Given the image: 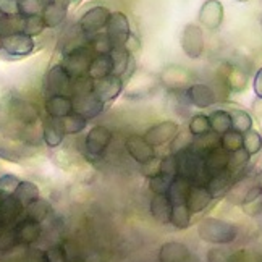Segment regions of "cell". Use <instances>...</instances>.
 Returning a JSON list of instances; mask_svg holds the SVG:
<instances>
[{
  "label": "cell",
  "mask_w": 262,
  "mask_h": 262,
  "mask_svg": "<svg viewBox=\"0 0 262 262\" xmlns=\"http://www.w3.org/2000/svg\"><path fill=\"white\" fill-rule=\"evenodd\" d=\"M231 185H233L231 183V173L228 170H225V172H222L219 175L210 177L206 188L209 189V193L212 194V198H219V196H225Z\"/></svg>",
  "instance_id": "30"
},
{
  "label": "cell",
  "mask_w": 262,
  "mask_h": 262,
  "mask_svg": "<svg viewBox=\"0 0 262 262\" xmlns=\"http://www.w3.org/2000/svg\"><path fill=\"white\" fill-rule=\"evenodd\" d=\"M178 133H180V126L177 122H173V120H164V122H159L147 128L143 138L152 147H159L173 141Z\"/></svg>",
  "instance_id": "10"
},
{
  "label": "cell",
  "mask_w": 262,
  "mask_h": 262,
  "mask_svg": "<svg viewBox=\"0 0 262 262\" xmlns=\"http://www.w3.org/2000/svg\"><path fill=\"white\" fill-rule=\"evenodd\" d=\"M114 135L112 129L104 126V125H96L93 126L84 138V149L86 154L93 159H100L102 154L107 150L110 141H112Z\"/></svg>",
  "instance_id": "4"
},
{
  "label": "cell",
  "mask_w": 262,
  "mask_h": 262,
  "mask_svg": "<svg viewBox=\"0 0 262 262\" xmlns=\"http://www.w3.org/2000/svg\"><path fill=\"white\" fill-rule=\"evenodd\" d=\"M15 230V235H16V239H18V245L21 246H29L36 243L42 233V227H41V222H36V220H31V219H23L19 220L16 227L13 228Z\"/></svg>",
  "instance_id": "18"
},
{
  "label": "cell",
  "mask_w": 262,
  "mask_h": 262,
  "mask_svg": "<svg viewBox=\"0 0 262 262\" xmlns=\"http://www.w3.org/2000/svg\"><path fill=\"white\" fill-rule=\"evenodd\" d=\"M254 108H256L257 115H260V117H262V99H257V100H256Z\"/></svg>",
  "instance_id": "56"
},
{
  "label": "cell",
  "mask_w": 262,
  "mask_h": 262,
  "mask_svg": "<svg viewBox=\"0 0 262 262\" xmlns=\"http://www.w3.org/2000/svg\"><path fill=\"white\" fill-rule=\"evenodd\" d=\"M160 175H164L170 180H173L178 175V159L175 154H168L160 159Z\"/></svg>",
  "instance_id": "44"
},
{
  "label": "cell",
  "mask_w": 262,
  "mask_h": 262,
  "mask_svg": "<svg viewBox=\"0 0 262 262\" xmlns=\"http://www.w3.org/2000/svg\"><path fill=\"white\" fill-rule=\"evenodd\" d=\"M170 183H172V180L159 173L149 178V189L152 191L154 194H167Z\"/></svg>",
  "instance_id": "46"
},
{
  "label": "cell",
  "mask_w": 262,
  "mask_h": 262,
  "mask_svg": "<svg viewBox=\"0 0 262 262\" xmlns=\"http://www.w3.org/2000/svg\"><path fill=\"white\" fill-rule=\"evenodd\" d=\"M42 88L46 96H54V94H70V88H72V78L68 76L65 68L57 63L52 65L47 73L44 75Z\"/></svg>",
  "instance_id": "6"
},
{
  "label": "cell",
  "mask_w": 262,
  "mask_h": 262,
  "mask_svg": "<svg viewBox=\"0 0 262 262\" xmlns=\"http://www.w3.org/2000/svg\"><path fill=\"white\" fill-rule=\"evenodd\" d=\"M159 167H160V159L154 157L152 160H149L147 164H144V165H143V173H144L147 178L154 177V175H159V173H160Z\"/></svg>",
  "instance_id": "51"
},
{
  "label": "cell",
  "mask_w": 262,
  "mask_h": 262,
  "mask_svg": "<svg viewBox=\"0 0 262 262\" xmlns=\"http://www.w3.org/2000/svg\"><path fill=\"white\" fill-rule=\"evenodd\" d=\"M172 207L173 204L170 203L167 194H154L150 199L149 210L150 215L156 219L159 224H170V215H172Z\"/></svg>",
  "instance_id": "25"
},
{
  "label": "cell",
  "mask_w": 262,
  "mask_h": 262,
  "mask_svg": "<svg viewBox=\"0 0 262 262\" xmlns=\"http://www.w3.org/2000/svg\"><path fill=\"white\" fill-rule=\"evenodd\" d=\"M42 141L44 144L50 149H55L60 144L63 143L65 139V133L62 129V125H60V120L58 118H52V117H46L42 120Z\"/></svg>",
  "instance_id": "21"
},
{
  "label": "cell",
  "mask_w": 262,
  "mask_h": 262,
  "mask_svg": "<svg viewBox=\"0 0 262 262\" xmlns=\"http://www.w3.org/2000/svg\"><path fill=\"white\" fill-rule=\"evenodd\" d=\"M189 189H191V181L188 178H185V177L177 175L172 180V183H170V188L167 191V196L170 199V203H172L173 206H177V204H185Z\"/></svg>",
  "instance_id": "27"
},
{
  "label": "cell",
  "mask_w": 262,
  "mask_h": 262,
  "mask_svg": "<svg viewBox=\"0 0 262 262\" xmlns=\"http://www.w3.org/2000/svg\"><path fill=\"white\" fill-rule=\"evenodd\" d=\"M58 120H60V125H62V129H63L65 136L79 135L88 126V120L83 118L81 115L75 114V112L67 115V117H63V118H58Z\"/></svg>",
  "instance_id": "33"
},
{
  "label": "cell",
  "mask_w": 262,
  "mask_h": 262,
  "mask_svg": "<svg viewBox=\"0 0 262 262\" xmlns=\"http://www.w3.org/2000/svg\"><path fill=\"white\" fill-rule=\"evenodd\" d=\"M25 210L23 204L15 196H5L0 201V217H2L4 224H10V222H15L21 212Z\"/></svg>",
  "instance_id": "28"
},
{
  "label": "cell",
  "mask_w": 262,
  "mask_h": 262,
  "mask_svg": "<svg viewBox=\"0 0 262 262\" xmlns=\"http://www.w3.org/2000/svg\"><path fill=\"white\" fill-rule=\"evenodd\" d=\"M21 183L16 175L12 173H5L0 177V196L5 198V196H13V193L16 191L18 185Z\"/></svg>",
  "instance_id": "45"
},
{
  "label": "cell",
  "mask_w": 262,
  "mask_h": 262,
  "mask_svg": "<svg viewBox=\"0 0 262 262\" xmlns=\"http://www.w3.org/2000/svg\"><path fill=\"white\" fill-rule=\"evenodd\" d=\"M220 147L227 150L228 154L243 147V133L235 129H228L224 135H220Z\"/></svg>",
  "instance_id": "38"
},
{
  "label": "cell",
  "mask_w": 262,
  "mask_h": 262,
  "mask_svg": "<svg viewBox=\"0 0 262 262\" xmlns=\"http://www.w3.org/2000/svg\"><path fill=\"white\" fill-rule=\"evenodd\" d=\"M181 49L188 58H199L204 54V33L203 28L196 23H189L181 33Z\"/></svg>",
  "instance_id": "7"
},
{
  "label": "cell",
  "mask_w": 262,
  "mask_h": 262,
  "mask_svg": "<svg viewBox=\"0 0 262 262\" xmlns=\"http://www.w3.org/2000/svg\"><path fill=\"white\" fill-rule=\"evenodd\" d=\"M125 147L128 150V154L131 156V159L135 160V162L144 165L147 164L149 160H152L156 157V150L154 147L150 146L147 141L141 136V135H129L126 139H125Z\"/></svg>",
  "instance_id": "13"
},
{
  "label": "cell",
  "mask_w": 262,
  "mask_h": 262,
  "mask_svg": "<svg viewBox=\"0 0 262 262\" xmlns=\"http://www.w3.org/2000/svg\"><path fill=\"white\" fill-rule=\"evenodd\" d=\"M243 149L249 156H256L262 150V135L256 129H249L243 133Z\"/></svg>",
  "instance_id": "40"
},
{
  "label": "cell",
  "mask_w": 262,
  "mask_h": 262,
  "mask_svg": "<svg viewBox=\"0 0 262 262\" xmlns=\"http://www.w3.org/2000/svg\"><path fill=\"white\" fill-rule=\"evenodd\" d=\"M47 2H54V4H58V5H63V7H70L72 4V0H47Z\"/></svg>",
  "instance_id": "55"
},
{
  "label": "cell",
  "mask_w": 262,
  "mask_h": 262,
  "mask_svg": "<svg viewBox=\"0 0 262 262\" xmlns=\"http://www.w3.org/2000/svg\"><path fill=\"white\" fill-rule=\"evenodd\" d=\"M260 25H262V13H260Z\"/></svg>",
  "instance_id": "61"
},
{
  "label": "cell",
  "mask_w": 262,
  "mask_h": 262,
  "mask_svg": "<svg viewBox=\"0 0 262 262\" xmlns=\"http://www.w3.org/2000/svg\"><path fill=\"white\" fill-rule=\"evenodd\" d=\"M191 214L186 204H177L172 207V215H170V224L178 230H186L191 225Z\"/></svg>",
  "instance_id": "36"
},
{
  "label": "cell",
  "mask_w": 262,
  "mask_h": 262,
  "mask_svg": "<svg viewBox=\"0 0 262 262\" xmlns=\"http://www.w3.org/2000/svg\"><path fill=\"white\" fill-rule=\"evenodd\" d=\"M105 34L112 47H125L128 36L131 34L129 19L123 12H112L105 25Z\"/></svg>",
  "instance_id": "5"
},
{
  "label": "cell",
  "mask_w": 262,
  "mask_h": 262,
  "mask_svg": "<svg viewBox=\"0 0 262 262\" xmlns=\"http://www.w3.org/2000/svg\"><path fill=\"white\" fill-rule=\"evenodd\" d=\"M125 49L128 50V52H129L131 55L138 54V52H139V49H141L139 37H138L136 34L131 33V34L128 36V39H126V42H125Z\"/></svg>",
  "instance_id": "52"
},
{
  "label": "cell",
  "mask_w": 262,
  "mask_h": 262,
  "mask_svg": "<svg viewBox=\"0 0 262 262\" xmlns=\"http://www.w3.org/2000/svg\"><path fill=\"white\" fill-rule=\"evenodd\" d=\"M67 15H68V8L63 5L54 4V2H46L44 10L41 13L46 23V28L49 29H55L58 26H62L67 19Z\"/></svg>",
  "instance_id": "26"
},
{
  "label": "cell",
  "mask_w": 262,
  "mask_h": 262,
  "mask_svg": "<svg viewBox=\"0 0 262 262\" xmlns=\"http://www.w3.org/2000/svg\"><path fill=\"white\" fill-rule=\"evenodd\" d=\"M0 201H2V196H0Z\"/></svg>",
  "instance_id": "63"
},
{
  "label": "cell",
  "mask_w": 262,
  "mask_h": 262,
  "mask_svg": "<svg viewBox=\"0 0 262 262\" xmlns=\"http://www.w3.org/2000/svg\"><path fill=\"white\" fill-rule=\"evenodd\" d=\"M36 41L34 37L25 33H13L2 37V50L10 57H28L34 52Z\"/></svg>",
  "instance_id": "9"
},
{
  "label": "cell",
  "mask_w": 262,
  "mask_h": 262,
  "mask_svg": "<svg viewBox=\"0 0 262 262\" xmlns=\"http://www.w3.org/2000/svg\"><path fill=\"white\" fill-rule=\"evenodd\" d=\"M44 110L47 117L52 118H63L73 114V100L70 94H54L47 96L44 100Z\"/></svg>",
  "instance_id": "16"
},
{
  "label": "cell",
  "mask_w": 262,
  "mask_h": 262,
  "mask_svg": "<svg viewBox=\"0 0 262 262\" xmlns=\"http://www.w3.org/2000/svg\"><path fill=\"white\" fill-rule=\"evenodd\" d=\"M185 96L188 102L198 108H207L210 105H214L217 100L215 91L204 83H194L188 86L185 91Z\"/></svg>",
  "instance_id": "15"
},
{
  "label": "cell",
  "mask_w": 262,
  "mask_h": 262,
  "mask_svg": "<svg viewBox=\"0 0 262 262\" xmlns=\"http://www.w3.org/2000/svg\"><path fill=\"white\" fill-rule=\"evenodd\" d=\"M0 12L8 18L19 16L18 0H0Z\"/></svg>",
  "instance_id": "49"
},
{
  "label": "cell",
  "mask_w": 262,
  "mask_h": 262,
  "mask_svg": "<svg viewBox=\"0 0 262 262\" xmlns=\"http://www.w3.org/2000/svg\"><path fill=\"white\" fill-rule=\"evenodd\" d=\"M189 79H191V75L188 70L178 65L167 67L162 72V75H160V81H162V84H165L170 91H181L191 86Z\"/></svg>",
  "instance_id": "17"
},
{
  "label": "cell",
  "mask_w": 262,
  "mask_h": 262,
  "mask_svg": "<svg viewBox=\"0 0 262 262\" xmlns=\"http://www.w3.org/2000/svg\"><path fill=\"white\" fill-rule=\"evenodd\" d=\"M239 207L248 217H259L262 214V193L253 199L246 201V203H243Z\"/></svg>",
  "instance_id": "47"
},
{
  "label": "cell",
  "mask_w": 262,
  "mask_h": 262,
  "mask_svg": "<svg viewBox=\"0 0 262 262\" xmlns=\"http://www.w3.org/2000/svg\"><path fill=\"white\" fill-rule=\"evenodd\" d=\"M231 117V129L239 131V133H246V131L253 129V117L249 115V112L243 108H231L228 110Z\"/></svg>",
  "instance_id": "34"
},
{
  "label": "cell",
  "mask_w": 262,
  "mask_h": 262,
  "mask_svg": "<svg viewBox=\"0 0 262 262\" xmlns=\"http://www.w3.org/2000/svg\"><path fill=\"white\" fill-rule=\"evenodd\" d=\"M94 55L96 54L91 50L88 44H81L63 52V58H62V62H60V65L65 68V72L72 79L83 78V76H88L89 67Z\"/></svg>",
  "instance_id": "2"
},
{
  "label": "cell",
  "mask_w": 262,
  "mask_h": 262,
  "mask_svg": "<svg viewBox=\"0 0 262 262\" xmlns=\"http://www.w3.org/2000/svg\"><path fill=\"white\" fill-rule=\"evenodd\" d=\"M251 156L246 152V150L241 147L238 150H235V152L230 154V159H228V165H227V170L230 173H235V172H239V170H243L248 162H249Z\"/></svg>",
  "instance_id": "41"
},
{
  "label": "cell",
  "mask_w": 262,
  "mask_h": 262,
  "mask_svg": "<svg viewBox=\"0 0 262 262\" xmlns=\"http://www.w3.org/2000/svg\"><path fill=\"white\" fill-rule=\"evenodd\" d=\"M26 209V217L31 219V220H36V222H44L47 219V215L50 214V209H52V206H50V203L47 199H42L39 198L36 199L33 204H29Z\"/></svg>",
  "instance_id": "35"
},
{
  "label": "cell",
  "mask_w": 262,
  "mask_h": 262,
  "mask_svg": "<svg viewBox=\"0 0 262 262\" xmlns=\"http://www.w3.org/2000/svg\"><path fill=\"white\" fill-rule=\"evenodd\" d=\"M189 256V248L185 243H180V241H168L159 249L160 262H186Z\"/></svg>",
  "instance_id": "22"
},
{
  "label": "cell",
  "mask_w": 262,
  "mask_h": 262,
  "mask_svg": "<svg viewBox=\"0 0 262 262\" xmlns=\"http://www.w3.org/2000/svg\"><path fill=\"white\" fill-rule=\"evenodd\" d=\"M210 129V122H209V117L204 114H196L189 118V123H188V133L198 138V136H203L206 133H209Z\"/></svg>",
  "instance_id": "39"
},
{
  "label": "cell",
  "mask_w": 262,
  "mask_h": 262,
  "mask_svg": "<svg viewBox=\"0 0 262 262\" xmlns=\"http://www.w3.org/2000/svg\"><path fill=\"white\" fill-rule=\"evenodd\" d=\"M13 196L23 204V207H28L29 204H33L36 199L41 198V191H39L37 185L33 183V181H21L13 193Z\"/></svg>",
  "instance_id": "31"
},
{
  "label": "cell",
  "mask_w": 262,
  "mask_h": 262,
  "mask_svg": "<svg viewBox=\"0 0 262 262\" xmlns=\"http://www.w3.org/2000/svg\"><path fill=\"white\" fill-rule=\"evenodd\" d=\"M72 2H78V0H72Z\"/></svg>",
  "instance_id": "62"
},
{
  "label": "cell",
  "mask_w": 262,
  "mask_h": 262,
  "mask_svg": "<svg viewBox=\"0 0 262 262\" xmlns=\"http://www.w3.org/2000/svg\"><path fill=\"white\" fill-rule=\"evenodd\" d=\"M46 29V23L41 15H33V16H21V29L19 33H25L31 37H36L42 34Z\"/></svg>",
  "instance_id": "37"
},
{
  "label": "cell",
  "mask_w": 262,
  "mask_h": 262,
  "mask_svg": "<svg viewBox=\"0 0 262 262\" xmlns=\"http://www.w3.org/2000/svg\"><path fill=\"white\" fill-rule=\"evenodd\" d=\"M209 122H210V129L217 135H224L225 131L231 129V117L230 112L225 108H217L212 110L209 115Z\"/></svg>",
  "instance_id": "32"
},
{
  "label": "cell",
  "mask_w": 262,
  "mask_h": 262,
  "mask_svg": "<svg viewBox=\"0 0 262 262\" xmlns=\"http://www.w3.org/2000/svg\"><path fill=\"white\" fill-rule=\"evenodd\" d=\"M110 10L104 5H94L88 8L86 12L79 16L76 28L79 29V33L86 37H91L97 33H100L102 29H105V25L108 21Z\"/></svg>",
  "instance_id": "3"
},
{
  "label": "cell",
  "mask_w": 262,
  "mask_h": 262,
  "mask_svg": "<svg viewBox=\"0 0 262 262\" xmlns=\"http://www.w3.org/2000/svg\"><path fill=\"white\" fill-rule=\"evenodd\" d=\"M88 46L94 54H110V50H112V44H110L105 33H97L91 36Z\"/></svg>",
  "instance_id": "43"
},
{
  "label": "cell",
  "mask_w": 262,
  "mask_h": 262,
  "mask_svg": "<svg viewBox=\"0 0 262 262\" xmlns=\"http://www.w3.org/2000/svg\"><path fill=\"white\" fill-rule=\"evenodd\" d=\"M0 50H2V36H0Z\"/></svg>",
  "instance_id": "59"
},
{
  "label": "cell",
  "mask_w": 262,
  "mask_h": 262,
  "mask_svg": "<svg viewBox=\"0 0 262 262\" xmlns=\"http://www.w3.org/2000/svg\"><path fill=\"white\" fill-rule=\"evenodd\" d=\"M26 260L28 262H47L46 251H41V249H31V251H28Z\"/></svg>",
  "instance_id": "53"
},
{
  "label": "cell",
  "mask_w": 262,
  "mask_h": 262,
  "mask_svg": "<svg viewBox=\"0 0 262 262\" xmlns=\"http://www.w3.org/2000/svg\"><path fill=\"white\" fill-rule=\"evenodd\" d=\"M123 88H125V83L122 78L117 75H110L107 78L97 79V81L93 83V94L104 105H108L115 102L118 96L123 93Z\"/></svg>",
  "instance_id": "8"
},
{
  "label": "cell",
  "mask_w": 262,
  "mask_h": 262,
  "mask_svg": "<svg viewBox=\"0 0 262 262\" xmlns=\"http://www.w3.org/2000/svg\"><path fill=\"white\" fill-rule=\"evenodd\" d=\"M72 100H73V112L86 118L88 122L99 117L105 108V105L100 102L99 99H96V96L93 93L72 96Z\"/></svg>",
  "instance_id": "14"
},
{
  "label": "cell",
  "mask_w": 262,
  "mask_h": 262,
  "mask_svg": "<svg viewBox=\"0 0 262 262\" xmlns=\"http://www.w3.org/2000/svg\"><path fill=\"white\" fill-rule=\"evenodd\" d=\"M253 89L257 99H262V67L256 72L254 79H253Z\"/></svg>",
  "instance_id": "54"
},
{
  "label": "cell",
  "mask_w": 262,
  "mask_h": 262,
  "mask_svg": "<svg viewBox=\"0 0 262 262\" xmlns=\"http://www.w3.org/2000/svg\"><path fill=\"white\" fill-rule=\"evenodd\" d=\"M207 262H230V256L225 249L212 248L207 253Z\"/></svg>",
  "instance_id": "50"
},
{
  "label": "cell",
  "mask_w": 262,
  "mask_h": 262,
  "mask_svg": "<svg viewBox=\"0 0 262 262\" xmlns=\"http://www.w3.org/2000/svg\"><path fill=\"white\" fill-rule=\"evenodd\" d=\"M5 18H7V16H5L2 12H0V26H2V23H4V19H5Z\"/></svg>",
  "instance_id": "58"
},
{
  "label": "cell",
  "mask_w": 262,
  "mask_h": 262,
  "mask_svg": "<svg viewBox=\"0 0 262 262\" xmlns=\"http://www.w3.org/2000/svg\"><path fill=\"white\" fill-rule=\"evenodd\" d=\"M198 235L210 245H230L238 238V228L230 222L207 217L198 224Z\"/></svg>",
  "instance_id": "1"
},
{
  "label": "cell",
  "mask_w": 262,
  "mask_h": 262,
  "mask_svg": "<svg viewBox=\"0 0 262 262\" xmlns=\"http://www.w3.org/2000/svg\"><path fill=\"white\" fill-rule=\"evenodd\" d=\"M10 117L15 123H18L19 126H33L39 118V110L34 104L28 102L25 99H13L10 102Z\"/></svg>",
  "instance_id": "11"
},
{
  "label": "cell",
  "mask_w": 262,
  "mask_h": 262,
  "mask_svg": "<svg viewBox=\"0 0 262 262\" xmlns=\"http://www.w3.org/2000/svg\"><path fill=\"white\" fill-rule=\"evenodd\" d=\"M236 2H241V4H245V2H248V0H236Z\"/></svg>",
  "instance_id": "60"
},
{
  "label": "cell",
  "mask_w": 262,
  "mask_h": 262,
  "mask_svg": "<svg viewBox=\"0 0 262 262\" xmlns=\"http://www.w3.org/2000/svg\"><path fill=\"white\" fill-rule=\"evenodd\" d=\"M254 185H257V178H253L249 175L241 177L238 181H235V183L228 188L227 194H225L227 201L230 204H233V206H241L245 203L246 194L249 193V189L253 188Z\"/></svg>",
  "instance_id": "23"
},
{
  "label": "cell",
  "mask_w": 262,
  "mask_h": 262,
  "mask_svg": "<svg viewBox=\"0 0 262 262\" xmlns=\"http://www.w3.org/2000/svg\"><path fill=\"white\" fill-rule=\"evenodd\" d=\"M224 15L225 10L220 0H206L199 8L198 19L201 26L210 29V31H215L224 23Z\"/></svg>",
  "instance_id": "12"
},
{
  "label": "cell",
  "mask_w": 262,
  "mask_h": 262,
  "mask_svg": "<svg viewBox=\"0 0 262 262\" xmlns=\"http://www.w3.org/2000/svg\"><path fill=\"white\" fill-rule=\"evenodd\" d=\"M110 75H114V60L110 54H96L93 62H91L88 76L93 79V81H97V79L107 78Z\"/></svg>",
  "instance_id": "24"
},
{
  "label": "cell",
  "mask_w": 262,
  "mask_h": 262,
  "mask_svg": "<svg viewBox=\"0 0 262 262\" xmlns=\"http://www.w3.org/2000/svg\"><path fill=\"white\" fill-rule=\"evenodd\" d=\"M212 194L209 193V189L203 185H191V189L186 198V206L189 209L191 214H199L204 209L209 207V204L212 203Z\"/></svg>",
  "instance_id": "20"
},
{
  "label": "cell",
  "mask_w": 262,
  "mask_h": 262,
  "mask_svg": "<svg viewBox=\"0 0 262 262\" xmlns=\"http://www.w3.org/2000/svg\"><path fill=\"white\" fill-rule=\"evenodd\" d=\"M227 88L233 93H243L248 88V73L241 67H231L224 78Z\"/></svg>",
  "instance_id": "29"
},
{
  "label": "cell",
  "mask_w": 262,
  "mask_h": 262,
  "mask_svg": "<svg viewBox=\"0 0 262 262\" xmlns=\"http://www.w3.org/2000/svg\"><path fill=\"white\" fill-rule=\"evenodd\" d=\"M47 0H18L19 7V16H33V15H41L44 5Z\"/></svg>",
  "instance_id": "42"
},
{
  "label": "cell",
  "mask_w": 262,
  "mask_h": 262,
  "mask_svg": "<svg viewBox=\"0 0 262 262\" xmlns=\"http://www.w3.org/2000/svg\"><path fill=\"white\" fill-rule=\"evenodd\" d=\"M257 185H259L260 189H262V168H260V172H259V175H257Z\"/></svg>",
  "instance_id": "57"
},
{
  "label": "cell",
  "mask_w": 262,
  "mask_h": 262,
  "mask_svg": "<svg viewBox=\"0 0 262 262\" xmlns=\"http://www.w3.org/2000/svg\"><path fill=\"white\" fill-rule=\"evenodd\" d=\"M46 257H47V262H67V253L63 246H60V245L50 246L46 251Z\"/></svg>",
  "instance_id": "48"
},
{
  "label": "cell",
  "mask_w": 262,
  "mask_h": 262,
  "mask_svg": "<svg viewBox=\"0 0 262 262\" xmlns=\"http://www.w3.org/2000/svg\"><path fill=\"white\" fill-rule=\"evenodd\" d=\"M228 159H230V154L227 152V150L222 149L220 146L212 149V150H209L203 159L204 173L209 175V178H210L214 175L225 172L227 165H228Z\"/></svg>",
  "instance_id": "19"
}]
</instances>
